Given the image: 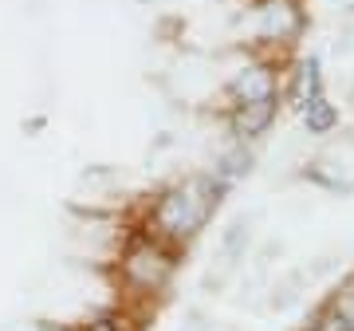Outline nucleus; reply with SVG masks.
Wrapping results in <instances>:
<instances>
[{"mask_svg": "<svg viewBox=\"0 0 354 331\" xmlns=\"http://www.w3.org/2000/svg\"><path fill=\"white\" fill-rule=\"evenodd\" d=\"M232 197L221 178H213V170H193L181 178L162 181L158 190L142 202L138 225L150 229L153 237H162L169 249L185 256L193 244L205 237V229L216 221V213L225 209V202Z\"/></svg>", "mask_w": 354, "mask_h": 331, "instance_id": "1", "label": "nucleus"}, {"mask_svg": "<svg viewBox=\"0 0 354 331\" xmlns=\"http://www.w3.org/2000/svg\"><path fill=\"white\" fill-rule=\"evenodd\" d=\"M181 260L185 256L169 249L162 237H153L150 229H142L138 221L127 225L118 256H114V276H118V288H122V304L134 307L138 316H146V312L153 316V307L165 304L169 292H174Z\"/></svg>", "mask_w": 354, "mask_h": 331, "instance_id": "2", "label": "nucleus"}, {"mask_svg": "<svg viewBox=\"0 0 354 331\" xmlns=\"http://www.w3.org/2000/svg\"><path fill=\"white\" fill-rule=\"evenodd\" d=\"M283 79H288V55H272V51H252L221 87V107L232 102H256L283 95Z\"/></svg>", "mask_w": 354, "mask_h": 331, "instance_id": "3", "label": "nucleus"}, {"mask_svg": "<svg viewBox=\"0 0 354 331\" xmlns=\"http://www.w3.org/2000/svg\"><path fill=\"white\" fill-rule=\"evenodd\" d=\"M248 16L256 28V51L272 55H283L307 28L304 0H248Z\"/></svg>", "mask_w": 354, "mask_h": 331, "instance_id": "4", "label": "nucleus"}, {"mask_svg": "<svg viewBox=\"0 0 354 331\" xmlns=\"http://www.w3.org/2000/svg\"><path fill=\"white\" fill-rule=\"evenodd\" d=\"M279 115H283V95L256 99V102H232V107H221V127H225L228 142L260 146V142L276 130Z\"/></svg>", "mask_w": 354, "mask_h": 331, "instance_id": "5", "label": "nucleus"}, {"mask_svg": "<svg viewBox=\"0 0 354 331\" xmlns=\"http://www.w3.org/2000/svg\"><path fill=\"white\" fill-rule=\"evenodd\" d=\"M323 95H327V64H323L319 51H307V55L295 60V67L283 79V107H291L299 115L307 102L323 99Z\"/></svg>", "mask_w": 354, "mask_h": 331, "instance_id": "6", "label": "nucleus"}, {"mask_svg": "<svg viewBox=\"0 0 354 331\" xmlns=\"http://www.w3.org/2000/svg\"><path fill=\"white\" fill-rule=\"evenodd\" d=\"M209 170H213V178H221L228 190L236 193V186L248 181L256 170V146H248V142H225V150L213 158Z\"/></svg>", "mask_w": 354, "mask_h": 331, "instance_id": "7", "label": "nucleus"}, {"mask_svg": "<svg viewBox=\"0 0 354 331\" xmlns=\"http://www.w3.org/2000/svg\"><path fill=\"white\" fill-rule=\"evenodd\" d=\"M339 123H342V111H339V102L330 99V95L307 102L304 111H299V127H304L307 138H330V134L339 130Z\"/></svg>", "mask_w": 354, "mask_h": 331, "instance_id": "8", "label": "nucleus"}, {"mask_svg": "<svg viewBox=\"0 0 354 331\" xmlns=\"http://www.w3.org/2000/svg\"><path fill=\"white\" fill-rule=\"evenodd\" d=\"M142 319L134 307L118 304V307H106V312H95L91 319H83L75 331H142Z\"/></svg>", "mask_w": 354, "mask_h": 331, "instance_id": "9", "label": "nucleus"}, {"mask_svg": "<svg viewBox=\"0 0 354 331\" xmlns=\"http://www.w3.org/2000/svg\"><path fill=\"white\" fill-rule=\"evenodd\" d=\"M299 331H354V319L342 312V307H335L330 300H323V304L311 312V319H307Z\"/></svg>", "mask_w": 354, "mask_h": 331, "instance_id": "10", "label": "nucleus"}, {"mask_svg": "<svg viewBox=\"0 0 354 331\" xmlns=\"http://www.w3.org/2000/svg\"><path fill=\"white\" fill-rule=\"evenodd\" d=\"M327 300H330L335 307H342V312H346V316L354 319V272H351V276H342L339 288H335V292H330Z\"/></svg>", "mask_w": 354, "mask_h": 331, "instance_id": "11", "label": "nucleus"}]
</instances>
